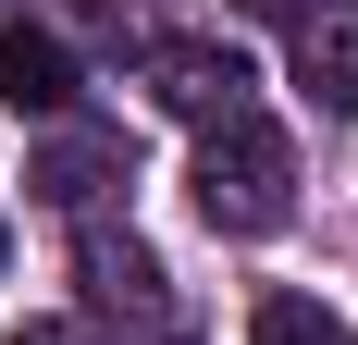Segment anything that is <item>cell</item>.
I'll use <instances>...</instances> for the list:
<instances>
[{"mask_svg": "<svg viewBox=\"0 0 358 345\" xmlns=\"http://www.w3.org/2000/svg\"><path fill=\"white\" fill-rule=\"evenodd\" d=\"M74 25L99 37V50H136V37H148V25H136V0H74Z\"/></svg>", "mask_w": 358, "mask_h": 345, "instance_id": "ba28073f", "label": "cell"}, {"mask_svg": "<svg viewBox=\"0 0 358 345\" xmlns=\"http://www.w3.org/2000/svg\"><path fill=\"white\" fill-rule=\"evenodd\" d=\"M235 13H259V25H309L322 0H235Z\"/></svg>", "mask_w": 358, "mask_h": 345, "instance_id": "30bf717a", "label": "cell"}, {"mask_svg": "<svg viewBox=\"0 0 358 345\" xmlns=\"http://www.w3.org/2000/svg\"><path fill=\"white\" fill-rule=\"evenodd\" d=\"M296 87H309V111L358 124V0H322L296 25Z\"/></svg>", "mask_w": 358, "mask_h": 345, "instance_id": "5b68a950", "label": "cell"}, {"mask_svg": "<svg viewBox=\"0 0 358 345\" xmlns=\"http://www.w3.org/2000/svg\"><path fill=\"white\" fill-rule=\"evenodd\" d=\"M74 284H87V321H124V333H173V284H161V259H148L136 235L87 222V235H74Z\"/></svg>", "mask_w": 358, "mask_h": 345, "instance_id": "3957f363", "label": "cell"}, {"mask_svg": "<svg viewBox=\"0 0 358 345\" xmlns=\"http://www.w3.org/2000/svg\"><path fill=\"white\" fill-rule=\"evenodd\" d=\"M185 185H198V222H210V235H272L296 210V148L248 111V124L198 136V172H185Z\"/></svg>", "mask_w": 358, "mask_h": 345, "instance_id": "6da1fadb", "label": "cell"}, {"mask_svg": "<svg viewBox=\"0 0 358 345\" xmlns=\"http://www.w3.org/2000/svg\"><path fill=\"white\" fill-rule=\"evenodd\" d=\"M13 345H99V333H87V321H25Z\"/></svg>", "mask_w": 358, "mask_h": 345, "instance_id": "9c48e42d", "label": "cell"}, {"mask_svg": "<svg viewBox=\"0 0 358 345\" xmlns=\"http://www.w3.org/2000/svg\"><path fill=\"white\" fill-rule=\"evenodd\" d=\"M248 345H358V333H346V321L322 309V296H296V284H272V296L248 309Z\"/></svg>", "mask_w": 358, "mask_h": 345, "instance_id": "52a82bcc", "label": "cell"}, {"mask_svg": "<svg viewBox=\"0 0 358 345\" xmlns=\"http://www.w3.org/2000/svg\"><path fill=\"white\" fill-rule=\"evenodd\" d=\"M248 87H259V74L235 62L222 37H148V99L173 111V124H198V136L248 124Z\"/></svg>", "mask_w": 358, "mask_h": 345, "instance_id": "7a4b0ae2", "label": "cell"}, {"mask_svg": "<svg viewBox=\"0 0 358 345\" xmlns=\"http://www.w3.org/2000/svg\"><path fill=\"white\" fill-rule=\"evenodd\" d=\"M74 99V50L50 25H0V111H25V124H62Z\"/></svg>", "mask_w": 358, "mask_h": 345, "instance_id": "8992f818", "label": "cell"}, {"mask_svg": "<svg viewBox=\"0 0 358 345\" xmlns=\"http://www.w3.org/2000/svg\"><path fill=\"white\" fill-rule=\"evenodd\" d=\"M111 185H124V136H99V124H62V136L25 161V198L37 210H99Z\"/></svg>", "mask_w": 358, "mask_h": 345, "instance_id": "277c9868", "label": "cell"}]
</instances>
